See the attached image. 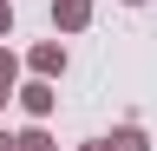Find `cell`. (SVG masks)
Masks as SVG:
<instances>
[{"label":"cell","mask_w":157,"mask_h":151,"mask_svg":"<svg viewBox=\"0 0 157 151\" xmlns=\"http://www.w3.org/2000/svg\"><path fill=\"white\" fill-rule=\"evenodd\" d=\"M85 20H92L85 0H59V26H85Z\"/></svg>","instance_id":"cell-1"},{"label":"cell","mask_w":157,"mask_h":151,"mask_svg":"<svg viewBox=\"0 0 157 151\" xmlns=\"http://www.w3.org/2000/svg\"><path fill=\"white\" fill-rule=\"evenodd\" d=\"M20 145H26V151H46V138H39V131H26V138H20Z\"/></svg>","instance_id":"cell-4"},{"label":"cell","mask_w":157,"mask_h":151,"mask_svg":"<svg viewBox=\"0 0 157 151\" xmlns=\"http://www.w3.org/2000/svg\"><path fill=\"white\" fill-rule=\"evenodd\" d=\"M13 145H20V138H0V151H13Z\"/></svg>","instance_id":"cell-6"},{"label":"cell","mask_w":157,"mask_h":151,"mask_svg":"<svg viewBox=\"0 0 157 151\" xmlns=\"http://www.w3.org/2000/svg\"><path fill=\"white\" fill-rule=\"evenodd\" d=\"M7 72H13V59H7V53H0V79H7Z\"/></svg>","instance_id":"cell-5"},{"label":"cell","mask_w":157,"mask_h":151,"mask_svg":"<svg viewBox=\"0 0 157 151\" xmlns=\"http://www.w3.org/2000/svg\"><path fill=\"white\" fill-rule=\"evenodd\" d=\"M98 151H105V145H98Z\"/></svg>","instance_id":"cell-8"},{"label":"cell","mask_w":157,"mask_h":151,"mask_svg":"<svg viewBox=\"0 0 157 151\" xmlns=\"http://www.w3.org/2000/svg\"><path fill=\"white\" fill-rule=\"evenodd\" d=\"M105 151H144V131H111Z\"/></svg>","instance_id":"cell-2"},{"label":"cell","mask_w":157,"mask_h":151,"mask_svg":"<svg viewBox=\"0 0 157 151\" xmlns=\"http://www.w3.org/2000/svg\"><path fill=\"white\" fill-rule=\"evenodd\" d=\"M33 66H39V72H59L66 59H59V46H39V53H33Z\"/></svg>","instance_id":"cell-3"},{"label":"cell","mask_w":157,"mask_h":151,"mask_svg":"<svg viewBox=\"0 0 157 151\" xmlns=\"http://www.w3.org/2000/svg\"><path fill=\"white\" fill-rule=\"evenodd\" d=\"M0 99H7V92H0Z\"/></svg>","instance_id":"cell-7"}]
</instances>
